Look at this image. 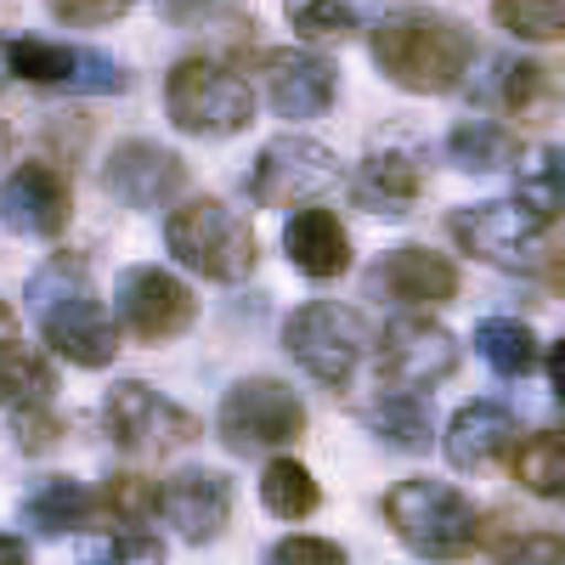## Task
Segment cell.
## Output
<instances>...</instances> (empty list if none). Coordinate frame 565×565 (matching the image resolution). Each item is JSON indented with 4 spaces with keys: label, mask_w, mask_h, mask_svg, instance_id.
I'll list each match as a JSON object with an SVG mask.
<instances>
[{
    "label": "cell",
    "mask_w": 565,
    "mask_h": 565,
    "mask_svg": "<svg viewBox=\"0 0 565 565\" xmlns=\"http://www.w3.org/2000/svg\"><path fill=\"white\" fill-rule=\"evenodd\" d=\"M7 63L18 79L29 85H57V90H125L130 74L103 57V52H74V45H52V40H12Z\"/></svg>",
    "instance_id": "cell-14"
},
{
    "label": "cell",
    "mask_w": 565,
    "mask_h": 565,
    "mask_svg": "<svg viewBox=\"0 0 565 565\" xmlns=\"http://www.w3.org/2000/svg\"><path fill=\"white\" fill-rule=\"evenodd\" d=\"M159 514L186 543H215L232 521V476H221L210 463L181 469V476H170L164 492H159Z\"/></svg>",
    "instance_id": "cell-15"
},
{
    "label": "cell",
    "mask_w": 565,
    "mask_h": 565,
    "mask_svg": "<svg viewBox=\"0 0 565 565\" xmlns=\"http://www.w3.org/2000/svg\"><path fill=\"white\" fill-rule=\"evenodd\" d=\"M103 186L125 210H159L186 186V164L159 141H119L103 159Z\"/></svg>",
    "instance_id": "cell-13"
},
{
    "label": "cell",
    "mask_w": 565,
    "mask_h": 565,
    "mask_svg": "<svg viewBox=\"0 0 565 565\" xmlns=\"http://www.w3.org/2000/svg\"><path fill=\"white\" fill-rule=\"evenodd\" d=\"M514 441V413L503 402H463L447 424V463L452 469H487Z\"/></svg>",
    "instance_id": "cell-20"
},
{
    "label": "cell",
    "mask_w": 565,
    "mask_h": 565,
    "mask_svg": "<svg viewBox=\"0 0 565 565\" xmlns=\"http://www.w3.org/2000/svg\"><path fill=\"white\" fill-rule=\"evenodd\" d=\"M514 481L532 498H565V436H532L514 447Z\"/></svg>",
    "instance_id": "cell-29"
},
{
    "label": "cell",
    "mask_w": 565,
    "mask_h": 565,
    "mask_svg": "<svg viewBox=\"0 0 565 565\" xmlns=\"http://www.w3.org/2000/svg\"><path fill=\"white\" fill-rule=\"evenodd\" d=\"M385 521H391V532H396L413 554H424V559H463L469 548L481 543V514H476V503H469L458 487L424 481V476L396 481V487L385 492Z\"/></svg>",
    "instance_id": "cell-3"
},
{
    "label": "cell",
    "mask_w": 565,
    "mask_h": 565,
    "mask_svg": "<svg viewBox=\"0 0 565 565\" xmlns=\"http://www.w3.org/2000/svg\"><path fill=\"white\" fill-rule=\"evenodd\" d=\"M509 153H514V141H509V130L492 125V119H458L452 136H447V159H452L458 170H469V175L503 170Z\"/></svg>",
    "instance_id": "cell-28"
},
{
    "label": "cell",
    "mask_w": 565,
    "mask_h": 565,
    "mask_svg": "<svg viewBox=\"0 0 565 565\" xmlns=\"http://www.w3.org/2000/svg\"><path fill=\"white\" fill-rule=\"evenodd\" d=\"M85 565H164V543L153 532H114V537H90L79 543Z\"/></svg>",
    "instance_id": "cell-32"
},
{
    "label": "cell",
    "mask_w": 565,
    "mask_h": 565,
    "mask_svg": "<svg viewBox=\"0 0 565 565\" xmlns=\"http://www.w3.org/2000/svg\"><path fill=\"white\" fill-rule=\"evenodd\" d=\"M45 7H52L57 23H68V29H103V23L125 18L136 0H45Z\"/></svg>",
    "instance_id": "cell-37"
},
{
    "label": "cell",
    "mask_w": 565,
    "mask_h": 565,
    "mask_svg": "<svg viewBox=\"0 0 565 565\" xmlns=\"http://www.w3.org/2000/svg\"><path fill=\"white\" fill-rule=\"evenodd\" d=\"M153 7H159L164 23H204L221 0H153Z\"/></svg>",
    "instance_id": "cell-39"
},
{
    "label": "cell",
    "mask_w": 565,
    "mask_h": 565,
    "mask_svg": "<svg viewBox=\"0 0 565 565\" xmlns=\"http://www.w3.org/2000/svg\"><path fill=\"white\" fill-rule=\"evenodd\" d=\"M554 289L565 295V249H559V260H554Z\"/></svg>",
    "instance_id": "cell-43"
},
{
    "label": "cell",
    "mask_w": 565,
    "mask_h": 565,
    "mask_svg": "<svg viewBox=\"0 0 565 565\" xmlns=\"http://www.w3.org/2000/svg\"><path fill=\"white\" fill-rule=\"evenodd\" d=\"M114 306H119V322L130 328L136 340H148V345L186 334L193 317H199L193 289H186L175 271H164V266H125L119 282H114Z\"/></svg>",
    "instance_id": "cell-11"
},
{
    "label": "cell",
    "mask_w": 565,
    "mask_h": 565,
    "mask_svg": "<svg viewBox=\"0 0 565 565\" xmlns=\"http://www.w3.org/2000/svg\"><path fill=\"white\" fill-rule=\"evenodd\" d=\"M452 238L463 255H476L498 271H532L543 255V221L514 204V199H487V204H463L452 210Z\"/></svg>",
    "instance_id": "cell-9"
},
{
    "label": "cell",
    "mask_w": 565,
    "mask_h": 565,
    "mask_svg": "<svg viewBox=\"0 0 565 565\" xmlns=\"http://www.w3.org/2000/svg\"><path fill=\"white\" fill-rule=\"evenodd\" d=\"M373 63L413 97H447L476 63V34L430 7H402L373 23Z\"/></svg>",
    "instance_id": "cell-1"
},
{
    "label": "cell",
    "mask_w": 565,
    "mask_h": 565,
    "mask_svg": "<svg viewBox=\"0 0 565 565\" xmlns=\"http://www.w3.org/2000/svg\"><path fill=\"white\" fill-rule=\"evenodd\" d=\"M367 430L373 436H385L391 447H402V452H424L436 441V424H430V407H424L413 391H391V396H380L367 407Z\"/></svg>",
    "instance_id": "cell-25"
},
{
    "label": "cell",
    "mask_w": 565,
    "mask_h": 565,
    "mask_svg": "<svg viewBox=\"0 0 565 565\" xmlns=\"http://www.w3.org/2000/svg\"><path fill=\"white\" fill-rule=\"evenodd\" d=\"M7 345H18V317H12L7 300H0V351H7Z\"/></svg>",
    "instance_id": "cell-42"
},
{
    "label": "cell",
    "mask_w": 565,
    "mask_h": 565,
    "mask_svg": "<svg viewBox=\"0 0 565 565\" xmlns=\"http://www.w3.org/2000/svg\"><path fill=\"white\" fill-rule=\"evenodd\" d=\"M260 79H266V103L282 119H317L340 90V68L317 52H266Z\"/></svg>",
    "instance_id": "cell-17"
},
{
    "label": "cell",
    "mask_w": 565,
    "mask_h": 565,
    "mask_svg": "<svg viewBox=\"0 0 565 565\" xmlns=\"http://www.w3.org/2000/svg\"><path fill=\"white\" fill-rule=\"evenodd\" d=\"M29 311L40 317V334L74 367H108L119 351V334L103 311V300L85 282V260L63 255L29 277Z\"/></svg>",
    "instance_id": "cell-2"
},
{
    "label": "cell",
    "mask_w": 565,
    "mask_h": 565,
    "mask_svg": "<svg viewBox=\"0 0 565 565\" xmlns=\"http://www.w3.org/2000/svg\"><path fill=\"white\" fill-rule=\"evenodd\" d=\"M0 565H29V543L12 537V532H0Z\"/></svg>",
    "instance_id": "cell-41"
},
{
    "label": "cell",
    "mask_w": 565,
    "mask_h": 565,
    "mask_svg": "<svg viewBox=\"0 0 565 565\" xmlns=\"http://www.w3.org/2000/svg\"><path fill=\"white\" fill-rule=\"evenodd\" d=\"M458 367V340L430 317H396L380 334V380L391 391H430L452 380Z\"/></svg>",
    "instance_id": "cell-12"
},
{
    "label": "cell",
    "mask_w": 565,
    "mask_h": 565,
    "mask_svg": "<svg viewBox=\"0 0 565 565\" xmlns=\"http://www.w3.org/2000/svg\"><path fill=\"white\" fill-rule=\"evenodd\" d=\"M260 503L277 514V521H306V514L322 503V487L311 481V469L295 458H271L260 469Z\"/></svg>",
    "instance_id": "cell-27"
},
{
    "label": "cell",
    "mask_w": 565,
    "mask_h": 565,
    "mask_svg": "<svg viewBox=\"0 0 565 565\" xmlns=\"http://www.w3.org/2000/svg\"><path fill=\"white\" fill-rule=\"evenodd\" d=\"M498 565H565V532H521L498 548Z\"/></svg>",
    "instance_id": "cell-35"
},
{
    "label": "cell",
    "mask_w": 565,
    "mask_h": 565,
    "mask_svg": "<svg viewBox=\"0 0 565 565\" xmlns=\"http://www.w3.org/2000/svg\"><path fill=\"white\" fill-rule=\"evenodd\" d=\"M215 430L232 452H271V447H289L306 436V407L277 380H238L221 396Z\"/></svg>",
    "instance_id": "cell-8"
},
{
    "label": "cell",
    "mask_w": 565,
    "mask_h": 565,
    "mask_svg": "<svg viewBox=\"0 0 565 565\" xmlns=\"http://www.w3.org/2000/svg\"><path fill=\"white\" fill-rule=\"evenodd\" d=\"M282 345H289V356L311 373L317 385L340 391V385H351V373L367 356V322H362V311H351L340 300H311V306L289 311Z\"/></svg>",
    "instance_id": "cell-6"
},
{
    "label": "cell",
    "mask_w": 565,
    "mask_h": 565,
    "mask_svg": "<svg viewBox=\"0 0 565 565\" xmlns=\"http://www.w3.org/2000/svg\"><path fill=\"white\" fill-rule=\"evenodd\" d=\"M345 186V170L340 159L322 148L311 136H277L260 148L255 170H249V199L266 204V210H306L328 193Z\"/></svg>",
    "instance_id": "cell-7"
},
{
    "label": "cell",
    "mask_w": 565,
    "mask_h": 565,
    "mask_svg": "<svg viewBox=\"0 0 565 565\" xmlns=\"http://www.w3.org/2000/svg\"><path fill=\"white\" fill-rule=\"evenodd\" d=\"M418 186H424L418 164H413L407 153L380 148V153L362 159V170H356V181H351V193H356V204H362L367 215L402 221V215L413 210V199H418Z\"/></svg>",
    "instance_id": "cell-21"
},
{
    "label": "cell",
    "mask_w": 565,
    "mask_h": 565,
    "mask_svg": "<svg viewBox=\"0 0 565 565\" xmlns=\"http://www.w3.org/2000/svg\"><path fill=\"white\" fill-rule=\"evenodd\" d=\"M52 391H57V373L40 351L29 345H7L0 351V407H52Z\"/></svg>",
    "instance_id": "cell-24"
},
{
    "label": "cell",
    "mask_w": 565,
    "mask_h": 565,
    "mask_svg": "<svg viewBox=\"0 0 565 565\" xmlns=\"http://www.w3.org/2000/svg\"><path fill=\"white\" fill-rule=\"evenodd\" d=\"M548 97H559V74L543 63H509L503 68V103L514 114H537Z\"/></svg>",
    "instance_id": "cell-33"
},
{
    "label": "cell",
    "mask_w": 565,
    "mask_h": 565,
    "mask_svg": "<svg viewBox=\"0 0 565 565\" xmlns=\"http://www.w3.org/2000/svg\"><path fill=\"white\" fill-rule=\"evenodd\" d=\"M282 249H289V260L306 277H345L351 271V232L340 226L334 210H322V204H306V210L289 215Z\"/></svg>",
    "instance_id": "cell-19"
},
{
    "label": "cell",
    "mask_w": 565,
    "mask_h": 565,
    "mask_svg": "<svg viewBox=\"0 0 565 565\" xmlns=\"http://www.w3.org/2000/svg\"><path fill=\"white\" fill-rule=\"evenodd\" d=\"M12 79V63H7V45H0V85H7Z\"/></svg>",
    "instance_id": "cell-45"
},
{
    "label": "cell",
    "mask_w": 565,
    "mask_h": 565,
    "mask_svg": "<svg viewBox=\"0 0 565 565\" xmlns=\"http://www.w3.org/2000/svg\"><path fill=\"white\" fill-rule=\"evenodd\" d=\"M103 424L108 436L125 447V452H175L199 436V418L175 407L170 396H159L153 385L141 380H119L103 402Z\"/></svg>",
    "instance_id": "cell-10"
},
{
    "label": "cell",
    "mask_w": 565,
    "mask_h": 565,
    "mask_svg": "<svg viewBox=\"0 0 565 565\" xmlns=\"http://www.w3.org/2000/svg\"><path fill=\"white\" fill-rule=\"evenodd\" d=\"M492 18L514 34V40H565V0H492Z\"/></svg>",
    "instance_id": "cell-31"
},
{
    "label": "cell",
    "mask_w": 565,
    "mask_h": 565,
    "mask_svg": "<svg viewBox=\"0 0 565 565\" xmlns=\"http://www.w3.org/2000/svg\"><path fill=\"white\" fill-rule=\"evenodd\" d=\"M97 492H90L85 481H74V476H57V481H45L40 492H29L23 498V526H34V532H45V537H63V532H79L90 514H97Z\"/></svg>",
    "instance_id": "cell-22"
},
{
    "label": "cell",
    "mask_w": 565,
    "mask_h": 565,
    "mask_svg": "<svg viewBox=\"0 0 565 565\" xmlns=\"http://www.w3.org/2000/svg\"><path fill=\"white\" fill-rule=\"evenodd\" d=\"M164 114L186 136H238L255 125V90L221 57H181L164 79Z\"/></svg>",
    "instance_id": "cell-4"
},
{
    "label": "cell",
    "mask_w": 565,
    "mask_h": 565,
    "mask_svg": "<svg viewBox=\"0 0 565 565\" xmlns=\"http://www.w3.org/2000/svg\"><path fill=\"white\" fill-rule=\"evenodd\" d=\"M74 193L52 164H18L0 181V221H7L18 238H57L68 226Z\"/></svg>",
    "instance_id": "cell-16"
},
{
    "label": "cell",
    "mask_w": 565,
    "mask_h": 565,
    "mask_svg": "<svg viewBox=\"0 0 565 565\" xmlns=\"http://www.w3.org/2000/svg\"><path fill=\"white\" fill-rule=\"evenodd\" d=\"M514 204H526L543 226L565 215V148H532L514 170Z\"/></svg>",
    "instance_id": "cell-23"
},
{
    "label": "cell",
    "mask_w": 565,
    "mask_h": 565,
    "mask_svg": "<svg viewBox=\"0 0 565 565\" xmlns=\"http://www.w3.org/2000/svg\"><path fill=\"white\" fill-rule=\"evenodd\" d=\"M164 244L181 266L210 282H238L255 271V226L221 199H186L164 221Z\"/></svg>",
    "instance_id": "cell-5"
},
{
    "label": "cell",
    "mask_w": 565,
    "mask_h": 565,
    "mask_svg": "<svg viewBox=\"0 0 565 565\" xmlns=\"http://www.w3.org/2000/svg\"><path fill=\"white\" fill-rule=\"evenodd\" d=\"M12 153V130H7V119H0V159Z\"/></svg>",
    "instance_id": "cell-44"
},
{
    "label": "cell",
    "mask_w": 565,
    "mask_h": 565,
    "mask_svg": "<svg viewBox=\"0 0 565 565\" xmlns=\"http://www.w3.org/2000/svg\"><path fill=\"white\" fill-rule=\"evenodd\" d=\"M12 424H18L23 452H45V447L63 436V418H57L52 407H23V413H12Z\"/></svg>",
    "instance_id": "cell-38"
},
{
    "label": "cell",
    "mask_w": 565,
    "mask_h": 565,
    "mask_svg": "<svg viewBox=\"0 0 565 565\" xmlns=\"http://www.w3.org/2000/svg\"><path fill=\"white\" fill-rule=\"evenodd\" d=\"M373 0H289V18L306 40H345L362 29Z\"/></svg>",
    "instance_id": "cell-30"
},
{
    "label": "cell",
    "mask_w": 565,
    "mask_h": 565,
    "mask_svg": "<svg viewBox=\"0 0 565 565\" xmlns=\"http://www.w3.org/2000/svg\"><path fill=\"white\" fill-rule=\"evenodd\" d=\"M476 351L492 373H503V380H526V373L537 367V334L514 317H487L476 328Z\"/></svg>",
    "instance_id": "cell-26"
},
{
    "label": "cell",
    "mask_w": 565,
    "mask_h": 565,
    "mask_svg": "<svg viewBox=\"0 0 565 565\" xmlns=\"http://www.w3.org/2000/svg\"><path fill=\"white\" fill-rule=\"evenodd\" d=\"M367 282L380 295L402 300V306H447L458 295V266L447 255H436V249L407 244V249H391L380 266H373Z\"/></svg>",
    "instance_id": "cell-18"
},
{
    "label": "cell",
    "mask_w": 565,
    "mask_h": 565,
    "mask_svg": "<svg viewBox=\"0 0 565 565\" xmlns=\"http://www.w3.org/2000/svg\"><path fill=\"white\" fill-rule=\"evenodd\" d=\"M548 385H554V396H565V334L548 351Z\"/></svg>",
    "instance_id": "cell-40"
},
{
    "label": "cell",
    "mask_w": 565,
    "mask_h": 565,
    "mask_svg": "<svg viewBox=\"0 0 565 565\" xmlns=\"http://www.w3.org/2000/svg\"><path fill=\"white\" fill-rule=\"evenodd\" d=\"M103 503L119 514L125 526H136V521H148V514L159 509V492H153V481H141V476H114Z\"/></svg>",
    "instance_id": "cell-34"
},
{
    "label": "cell",
    "mask_w": 565,
    "mask_h": 565,
    "mask_svg": "<svg viewBox=\"0 0 565 565\" xmlns=\"http://www.w3.org/2000/svg\"><path fill=\"white\" fill-rule=\"evenodd\" d=\"M266 565H351V559L328 537H282V543L266 548Z\"/></svg>",
    "instance_id": "cell-36"
}]
</instances>
